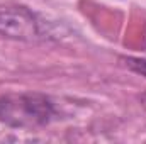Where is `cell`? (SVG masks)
Returning <instances> with one entry per match:
<instances>
[{
    "mask_svg": "<svg viewBox=\"0 0 146 144\" xmlns=\"http://www.w3.org/2000/svg\"><path fill=\"white\" fill-rule=\"evenodd\" d=\"M56 115L53 102L39 93L0 95V122L17 129H34L49 124Z\"/></svg>",
    "mask_w": 146,
    "mask_h": 144,
    "instance_id": "1",
    "label": "cell"
},
{
    "mask_svg": "<svg viewBox=\"0 0 146 144\" xmlns=\"http://www.w3.org/2000/svg\"><path fill=\"white\" fill-rule=\"evenodd\" d=\"M42 27L37 15L27 7H0V36L15 41H36L42 37Z\"/></svg>",
    "mask_w": 146,
    "mask_h": 144,
    "instance_id": "2",
    "label": "cell"
},
{
    "mask_svg": "<svg viewBox=\"0 0 146 144\" xmlns=\"http://www.w3.org/2000/svg\"><path fill=\"white\" fill-rule=\"evenodd\" d=\"M122 61L131 71L138 73V75L146 78V59H141V58H122Z\"/></svg>",
    "mask_w": 146,
    "mask_h": 144,
    "instance_id": "3",
    "label": "cell"
},
{
    "mask_svg": "<svg viewBox=\"0 0 146 144\" xmlns=\"http://www.w3.org/2000/svg\"><path fill=\"white\" fill-rule=\"evenodd\" d=\"M141 102H143V105H145V107H146V93H145V95H143V97H141Z\"/></svg>",
    "mask_w": 146,
    "mask_h": 144,
    "instance_id": "4",
    "label": "cell"
}]
</instances>
